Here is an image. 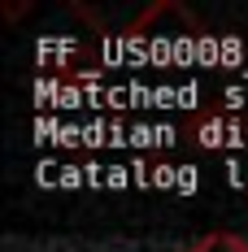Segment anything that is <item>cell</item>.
<instances>
[{
  "mask_svg": "<svg viewBox=\"0 0 248 252\" xmlns=\"http://www.w3.org/2000/svg\"><path fill=\"white\" fill-rule=\"evenodd\" d=\"M192 252H248V244L240 235H231V230H213L200 244H192Z\"/></svg>",
  "mask_w": 248,
  "mask_h": 252,
  "instance_id": "cell-1",
  "label": "cell"
},
{
  "mask_svg": "<svg viewBox=\"0 0 248 252\" xmlns=\"http://www.w3.org/2000/svg\"><path fill=\"white\" fill-rule=\"evenodd\" d=\"M187 252H192V248H187Z\"/></svg>",
  "mask_w": 248,
  "mask_h": 252,
  "instance_id": "cell-2",
  "label": "cell"
}]
</instances>
